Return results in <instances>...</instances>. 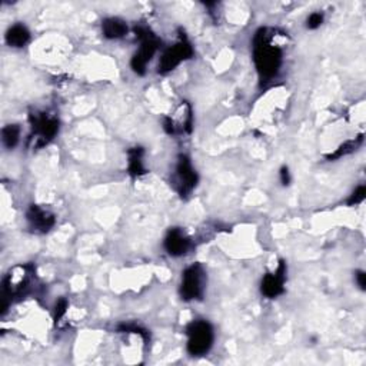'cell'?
I'll return each instance as SVG.
<instances>
[{
  "mask_svg": "<svg viewBox=\"0 0 366 366\" xmlns=\"http://www.w3.org/2000/svg\"><path fill=\"white\" fill-rule=\"evenodd\" d=\"M274 39L275 31L266 27L259 29L253 38V62L262 85L275 79L282 66L283 53Z\"/></svg>",
  "mask_w": 366,
  "mask_h": 366,
  "instance_id": "6da1fadb",
  "label": "cell"
},
{
  "mask_svg": "<svg viewBox=\"0 0 366 366\" xmlns=\"http://www.w3.org/2000/svg\"><path fill=\"white\" fill-rule=\"evenodd\" d=\"M31 276H34L31 265H21L10 269L2 282V313L8 311L14 298H21L27 292Z\"/></svg>",
  "mask_w": 366,
  "mask_h": 366,
  "instance_id": "7a4b0ae2",
  "label": "cell"
},
{
  "mask_svg": "<svg viewBox=\"0 0 366 366\" xmlns=\"http://www.w3.org/2000/svg\"><path fill=\"white\" fill-rule=\"evenodd\" d=\"M29 120L31 125V133L27 142L31 149L43 148L59 132V119L49 114H31L29 116Z\"/></svg>",
  "mask_w": 366,
  "mask_h": 366,
  "instance_id": "3957f363",
  "label": "cell"
},
{
  "mask_svg": "<svg viewBox=\"0 0 366 366\" xmlns=\"http://www.w3.org/2000/svg\"><path fill=\"white\" fill-rule=\"evenodd\" d=\"M135 35L136 39L140 42V46L131 60V66L136 75L143 76L146 73L148 63L157 52L161 42H159V39L152 34V30L145 26H136Z\"/></svg>",
  "mask_w": 366,
  "mask_h": 366,
  "instance_id": "277c9868",
  "label": "cell"
},
{
  "mask_svg": "<svg viewBox=\"0 0 366 366\" xmlns=\"http://www.w3.org/2000/svg\"><path fill=\"white\" fill-rule=\"evenodd\" d=\"M187 335V352L192 356L206 355L213 345L215 332L209 322L194 321L186 328Z\"/></svg>",
  "mask_w": 366,
  "mask_h": 366,
  "instance_id": "5b68a950",
  "label": "cell"
},
{
  "mask_svg": "<svg viewBox=\"0 0 366 366\" xmlns=\"http://www.w3.org/2000/svg\"><path fill=\"white\" fill-rule=\"evenodd\" d=\"M198 173L192 166V162L186 155H181L178 157L177 168L172 177V185L174 190L181 195V198H187L194 192V189L198 185Z\"/></svg>",
  "mask_w": 366,
  "mask_h": 366,
  "instance_id": "8992f818",
  "label": "cell"
},
{
  "mask_svg": "<svg viewBox=\"0 0 366 366\" xmlns=\"http://www.w3.org/2000/svg\"><path fill=\"white\" fill-rule=\"evenodd\" d=\"M192 56H194L192 44H190V42L187 40L185 34H181L179 42L174 46L169 47V49H166L165 53L162 55L161 60H159L157 73L166 75V73L172 72L178 65H181L183 60H187Z\"/></svg>",
  "mask_w": 366,
  "mask_h": 366,
  "instance_id": "52a82bcc",
  "label": "cell"
},
{
  "mask_svg": "<svg viewBox=\"0 0 366 366\" xmlns=\"http://www.w3.org/2000/svg\"><path fill=\"white\" fill-rule=\"evenodd\" d=\"M206 275L200 263H195L185 269L182 274L181 283V296L183 300L202 299L205 293Z\"/></svg>",
  "mask_w": 366,
  "mask_h": 366,
  "instance_id": "ba28073f",
  "label": "cell"
},
{
  "mask_svg": "<svg viewBox=\"0 0 366 366\" xmlns=\"http://www.w3.org/2000/svg\"><path fill=\"white\" fill-rule=\"evenodd\" d=\"M178 119L177 118H165L164 119V129L169 135L178 133H192L194 129V115L192 107L187 102H183L178 109Z\"/></svg>",
  "mask_w": 366,
  "mask_h": 366,
  "instance_id": "9c48e42d",
  "label": "cell"
},
{
  "mask_svg": "<svg viewBox=\"0 0 366 366\" xmlns=\"http://www.w3.org/2000/svg\"><path fill=\"white\" fill-rule=\"evenodd\" d=\"M26 220L30 231L40 235L49 232L56 224L55 215L49 211L40 208L38 205H30V208L26 212Z\"/></svg>",
  "mask_w": 366,
  "mask_h": 366,
  "instance_id": "30bf717a",
  "label": "cell"
},
{
  "mask_svg": "<svg viewBox=\"0 0 366 366\" xmlns=\"http://www.w3.org/2000/svg\"><path fill=\"white\" fill-rule=\"evenodd\" d=\"M285 282H286V263L280 261L275 272L266 274L263 276L261 283V292L269 299L278 298L285 292Z\"/></svg>",
  "mask_w": 366,
  "mask_h": 366,
  "instance_id": "8fae6325",
  "label": "cell"
},
{
  "mask_svg": "<svg viewBox=\"0 0 366 366\" xmlns=\"http://www.w3.org/2000/svg\"><path fill=\"white\" fill-rule=\"evenodd\" d=\"M164 245H165V249L170 254V257L179 258V257H183V254L187 253V250L190 249V245L192 244H190L189 237L179 228H172L165 237Z\"/></svg>",
  "mask_w": 366,
  "mask_h": 366,
  "instance_id": "7c38bea8",
  "label": "cell"
},
{
  "mask_svg": "<svg viewBox=\"0 0 366 366\" xmlns=\"http://www.w3.org/2000/svg\"><path fill=\"white\" fill-rule=\"evenodd\" d=\"M143 155H145V151L140 146L127 151V172L132 178H139L146 173V169L143 166Z\"/></svg>",
  "mask_w": 366,
  "mask_h": 366,
  "instance_id": "4fadbf2b",
  "label": "cell"
},
{
  "mask_svg": "<svg viewBox=\"0 0 366 366\" xmlns=\"http://www.w3.org/2000/svg\"><path fill=\"white\" fill-rule=\"evenodd\" d=\"M30 40V31L25 25H13L6 31V43L10 47H23Z\"/></svg>",
  "mask_w": 366,
  "mask_h": 366,
  "instance_id": "5bb4252c",
  "label": "cell"
},
{
  "mask_svg": "<svg viewBox=\"0 0 366 366\" xmlns=\"http://www.w3.org/2000/svg\"><path fill=\"white\" fill-rule=\"evenodd\" d=\"M102 31L106 39H120L127 34V25L118 18H107L102 22Z\"/></svg>",
  "mask_w": 366,
  "mask_h": 366,
  "instance_id": "9a60e30c",
  "label": "cell"
},
{
  "mask_svg": "<svg viewBox=\"0 0 366 366\" xmlns=\"http://www.w3.org/2000/svg\"><path fill=\"white\" fill-rule=\"evenodd\" d=\"M21 127L18 125H8L2 129V142L5 148L13 149L19 143Z\"/></svg>",
  "mask_w": 366,
  "mask_h": 366,
  "instance_id": "2e32d148",
  "label": "cell"
},
{
  "mask_svg": "<svg viewBox=\"0 0 366 366\" xmlns=\"http://www.w3.org/2000/svg\"><path fill=\"white\" fill-rule=\"evenodd\" d=\"M118 332L119 333H135V335H139L143 339L145 345H148L151 341L149 332L145 328H142L140 325H136V324H120L118 326Z\"/></svg>",
  "mask_w": 366,
  "mask_h": 366,
  "instance_id": "e0dca14e",
  "label": "cell"
},
{
  "mask_svg": "<svg viewBox=\"0 0 366 366\" xmlns=\"http://www.w3.org/2000/svg\"><path fill=\"white\" fill-rule=\"evenodd\" d=\"M362 140H363V136L361 135V136H359L358 139H355V140H349V142L343 143V145L339 146V149H338L335 153L329 155L328 159H329V161H335V159H339V157H342V156H345V155L352 153V152L356 151V148L361 145Z\"/></svg>",
  "mask_w": 366,
  "mask_h": 366,
  "instance_id": "ac0fdd59",
  "label": "cell"
},
{
  "mask_svg": "<svg viewBox=\"0 0 366 366\" xmlns=\"http://www.w3.org/2000/svg\"><path fill=\"white\" fill-rule=\"evenodd\" d=\"M68 308H69V304H68V300L65 298H62L56 302V305H55V312H53V319H55V324L57 325L63 317H65L66 312H68Z\"/></svg>",
  "mask_w": 366,
  "mask_h": 366,
  "instance_id": "d6986e66",
  "label": "cell"
},
{
  "mask_svg": "<svg viewBox=\"0 0 366 366\" xmlns=\"http://www.w3.org/2000/svg\"><path fill=\"white\" fill-rule=\"evenodd\" d=\"M365 198H366V187L363 185H361V186H358L355 189V192L351 195V198H349L348 205L349 206L359 205V203H362L365 200Z\"/></svg>",
  "mask_w": 366,
  "mask_h": 366,
  "instance_id": "ffe728a7",
  "label": "cell"
},
{
  "mask_svg": "<svg viewBox=\"0 0 366 366\" xmlns=\"http://www.w3.org/2000/svg\"><path fill=\"white\" fill-rule=\"evenodd\" d=\"M322 23H324V13H321V12L311 13L309 18L306 19V27L311 30L321 27Z\"/></svg>",
  "mask_w": 366,
  "mask_h": 366,
  "instance_id": "44dd1931",
  "label": "cell"
},
{
  "mask_svg": "<svg viewBox=\"0 0 366 366\" xmlns=\"http://www.w3.org/2000/svg\"><path fill=\"white\" fill-rule=\"evenodd\" d=\"M279 174H280V182H282V185L283 186H288L291 183V172H289L288 166H283L280 169Z\"/></svg>",
  "mask_w": 366,
  "mask_h": 366,
  "instance_id": "7402d4cb",
  "label": "cell"
},
{
  "mask_svg": "<svg viewBox=\"0 0 366 366\" xmlns=\"http://www.w3.org/2000/svg\"><path fill=\"white\" fill-rule=\"evenodd\" d=\"M355 278H356V282H358L359 288L362 291H365L366 289V275H365L363 270H358V272L355 274Z\"/></svg>",
  "mask_w": 366,
  "mask_h": 366,
  "instance_id": "603a6c76",
  "label": "cell"
}]
</instances>
